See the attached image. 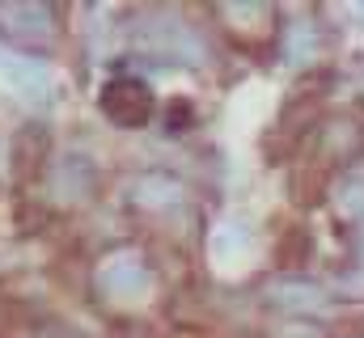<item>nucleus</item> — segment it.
<instances>
[{
  "label": "nucleus",
  "instance_id": "obj_3",
  "mask_svg": "<svg viewBox=\"0 0 364 338\" xmlns=\"http://www.w3.org/2000/svg\"><path fill=\"white\" fill-rule=\"evenodd\" d=\"M149 279H153V275H149V266H144L140 254H114V258L97 271V288L110 292V296H132V292H140Z\"/></svg>",
  "mask_w": 364,
  "mask_h": 338
},
{
  "label": "nucleus",
  "instance_id": "obj_4",
  "mask_svg": "<svg viewBox=\"0 0 364 338\" xmlns=\"http://www.w3.org/2000/svg\"><path fill=\"white\" fill-rule=\"evenodd\" d=\"M55 17L60 9H47V4H0V21L17 26L13 30L17 38H47L55 30Z\"/></svg>",
  "mask_w": 364,
  "mask_h": 338
},
{
  "label": "nucleus",
  "instance_id": "obj_7",
  "mask_svg": "<svg viewBox=\"0 0 364 338\" xmlns=\"http://www.w3.org/2000/svg\"><path fill=\"white\" fill-rule=\"evenodd\" d=\"M314 55H318V34H314L309 26L284 30V60H288V64H305V60H314Z\"/></svg>",
  "mask_w": 364,
  "mask_h": 338
},
{
  "label": "nucleus",
  "instance_id": "obj_1",
  "mask_svg": "<svg viewBox=\"0 0 364 338\" xmlns=\"http://www.w3.org/2000/svg\"><path fill=\"white\" fill-rule=\"evenodd\" d=\"M102 110L119 127H144L153 114V89L140 77H110L102 89Z\"/></svg>",
  "mask_w": 364,
  "mask_h": 338
},
{
  "label": "nucleus",
  "instance_id": "obj_6",
  "mask_svg": "<svg viewBox=\"0 0 364 338\" xmlns=\"http://www.w3.org/2000/svg\"><path fill=\"white\" fill-rule=\"evenodd\" d=\"M182 199V186L174 173H144L136 186V203L140 207H170Z\"/></svg>",
  "mask_w": 364,
  "mask_h": 338
},
{
  "label": "nucleus",
  "instance_id": "obj_5",
  "mask_svg": "<svg viewBox=\"0 0 364 338\" xmlns=\"http://www.w3.org/2000/svg\"><path fill=\"white\" fill-rule=\"evenodd\" d=\"M0 68H4V77L17 84L21 93H34V97L51 93L47 89V64H38V60H26L17 51H0Z\"/></svg>",
  "mask_w": 364,
  "mask_h": 338
},
{
  "label": "nucleus",
  "instance_id": "obj_2",
  "mask_svg": "<svg viewBox=\"0 0 364 338\" xmlns=\"http://www.w3.org/2000/svg\"><path fill=\"white\" fill-rule=\"evenodd\" d=\"M267 300H272L275 309H284V313L309 317V313H318V309L326 305V292H322L314 279H296V275H288V279H275L272 288H267Z\"/></svg>",
  "mask_w": 364,
  "mask_h": 338
}]
</instances>
